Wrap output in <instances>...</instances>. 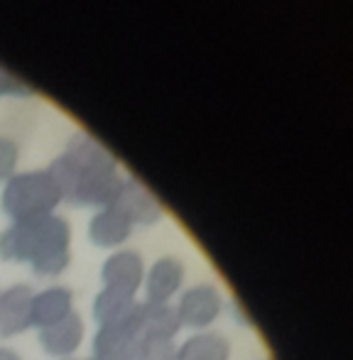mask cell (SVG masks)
<instances>
[{"mask_svg": "<svg viewBox=\"0 0 353 360\" xmlns=\"http://www.w3.org/2000/svg\"><path fill=\"white\" fill-rule=\"evenodd\" d=\"M47 172L62 194V204L79 209L98 211L110 206L123 181L118 174V160L86 133H74Z\"/></svg>", "mask_w": 353, "mask_h": 360, "instance_id": "obj_1", "label": "cell"}, {"mask_svg": "<svg viewBox=\"0 0 353 360\" xmlns=\"http://www.w3.org/2000/svg\"><path fill=\"white\" fill-rule=\"evenodd\" d=\"M0 260L25 262L39 277H59L72 262V226L59 214L10 223L0 231Z\"/></svg>", "mask_w": 353, "mask_h": 360, "instance_id": "obj_2", "label": "cell"}, {"mask_svg": "<svg viewBox=\"0 0 353 360\" xmlns=\"http://www.w3.org/2000/svg\"><path fill=\"white\" fill-rule=\"evenodd\" d=\"M59 204H62V194L47 169L20 172V174L15 172L5 181L3 196H0L3 214L13 223L49 216L57 211Z\"/></svg>", "mask_w": 353, "mask_h": 360, "instance_id": "obj_3", "label": "cell"}, {"mask_svg": "<svg viewBox=\"0 0 353 360\" xmlns=\"http://www.w3.org/2000/svg\"><path fill=\"white\" fill-rule=\"evenodd\" d=\"M176 316L181 321V328H194V331H209L216 319L224 311V294L211 282H199L181 292L176 302Z\"/></svg>", "mask_w": 353, "mask_h": 360, "instance_id": "obj_4", "label": "cell"}, {"mask_svg": "<svg viewBox=\"0 0 353 360\" xmlns=\"http://www.w3.org/2000/svg\"><path fill=\"white\" fill-rule=\"evenodd\" d=\"M143 309L138 316L128 319V321L108 323V326H98L91 341V351H94V360H133L138 343L143 338Z\"/></svg>", "mask_w": 353, "mask_h": 360, "instance_id": "obj_5", "label": "cell"}, {"mask_svg": "<svg viewBox=\"0 0 353 360\" xmlns=\"http://www.w3.org/2000/svg\"><path fill=\"white\" fill-rule=\"evenodd\" d=\"M110 206L128 218L133 226H155L165 216V209L158 201V196L145 184H140L138 179L120 181L118 194L110 201Z\"/></svg>", "mask_w": 353, "mask_h": 360, "instance_id": "obj_6", "label": "cell"}, {"mask_svg": "<svg viewBox=\"0 0 353 360\" xmlns=\"http://www.w3.org/2000/svg\"><path fill=\"white\" fill-rule=\"evenodd\" d=\"M145 270L148 267L138 250H115L105 257L103 267H101V280H103V287L138 297V292L143 289Z\"/></svg>", "mask_w": 353, "mask_h": 360, "instance_id": "obj_7", "label": "cell"}, {"mask_svg": "<svg viewBox=\"0 0 353 360\" xmlns=\"http://www.w3.org/2000/svg\"><path fill=\"white\" fill-rule=\"evenodd\" d=\"M32 299L30 285H13L0 292V338H13L32 328Z\"/></svg>", "mask_w": 353, "mask_h": 360, "instance_id": "obj_8", "label": "cell"}, {"mask_svg": "<svg viewBox=\"0 0 353 360\" xmlns=\"http://www.w3.org/2000/svg\"><path fill=\"white\" fill-rule=\"evenodd\" d=\"M181 285H184V262L174 255L160 257L145 270V302L169 304Z\"/></svg>", "mask_w": 353, "mask_h": 360, "instance_id": "obj_9", "label": "cell"}, {"mask_svg": "<svg viewBox=\"0 0 353 360\" xmlns=\"http://www.w3.org/2000/svg\"><path fill=\"white\" fill-rule=\"evenodd\" d=\"M86 336V326H84V319L79 311H72L67 319H62L59 323L47 328H39L37 341L42 346V351L52 358H72L74 353H79Z\"/></svg>", "mask_w": 353, "mask_h": 360, "instance_id": "obj_10", "label": "cell"}, {"mask_svg": "<svg viewBox=\"0 0 353 360\" xmlns=\"http://www.w3.org/2000/svg\"><path fill=\"white\" fill-rule=\"evenodd\" d=\"M74 311V292L64 285L34 292L32 299V328H47L59 323Z\"/></svg>", "mask_w": 353, "mask_h": 360, "instance_id": "obj_11", "label": "cell"}, {"mask_svg": "<svg viewBox=\"0 0 353 360\" xmlns=\"http://www.w3.org/2000/svg\"><path fill=\"white\" fill-rule=\"evenodd\" d=\"M133 228L135 226L123 214H118L113 206H105V209L96 211L94 218L89 221V240L96 248L115 250L133 236Z\"/></svg>", "mask_w": 353, "mask_h": 360, "instance_id": "obj_12", "label": "cell"}, {"mask_svg": "<svg viewBox=\"0 0 353 360\" xmlns=\"http://www.w3.org/2000/svg\"><path fill=\"white\" fill-rule=\"evenodd\" d=\"M140 309H143V302H138V297H130V294H123L118 289L103 287L94 297L91 314H94L96 326H108V323L128 321V319L138 316Z\"/></svg>", "mask_w": 353, "mask_h": 360, "instance_id": "obj_13", "label": "cell"}, {"mask_svg": "<svg viewBox=\"0 0 353 360\" xmlns=\"http://www.w3.org/2000/svg\"><path fill=\"white\" fill-rule=\"evenodd\" d=\"M231 341L224 333L216 331H196L194 336L184 338L176 346L174 360H229Z\"/></svg>", "mask_w": 353, "mask_h": 360, "instance_id": "obj_14", "label": "cell"}, {"mask_svg": "<svg viewBox=\"0 0 353 360\" xmlns=\"http://www.w3.org/2000/svg\"><path fill=\"white\" fill-rule=\"evenodd\" d=\"M143 336L153 338H176V333L181 331V321L176 316V309L172 304H150L143 302Z\"/></svg>", "mask_w": 353, "mask_h": 360, "instance_id": "obj_15", "label": "cell"}, {"mask_svg": "<svg viewBox=\"0 0 353 360\" xmlns=\"http://www.w3.org/2000/svg\"><path fill=\"white\" fill-rule=\"evenodd\" d=\"M176 358V343L172 338H153L143 336L138 343L133 360H174Z\"/></svg>", "mask_w": 353, "mask_h": 360, "instance_id": "obj_16", "label": "cell"}, {"mask_svg": "<svg viewBox=\"0 0 353 360\" xmlns=\"http://www.w3.org/2000/svg\"><path fill=\"white\" fill-rule=\"evenodd\" d=\"M18 157L20 150L18 145L10 138L0 135V181H8L15 174V167H18Z\"/></svg>", "mask_w": 353, "mask_h": 360, "instance_id": "obj_17", "label": "cell"}, {"mask_svg": "<svg viewBox=\"0 0 353 360\" xmlns=\"http://www.w3.org/2000/svg\"><path fill=\"white\" fill-rule=\"evenodd\" d=\"M32 86H27L23 79H18L13 72H8L5 67H0V96H32Z\"/></svg>", "mask_w": 353, "mask_h": 360, "instance_id": "obj_18", "label": "cell"}, {"mask_svg": "<svg viewBox=\"0 0 353 360\" xmlns=\"http://www.w3.org/2000/svg\"><path fill=\"white\" fill-rule=\"evenodd\" d=\"M0 360H23V358H20V353L13 351V348L0 346Z\"/></svg>", "mask_w": 353, "mask_h": 360, "instance_id": "obj_19", "label": "cell"}, {"mask_svg": "<svg viewBox=\"0 0 353 360\" xmlns=\"http://www.w3.org/2000/svg\"><path fill=\"white\" fill-rule=\"evenodd\" d=\"M67 360H74V358H67ZM86 360H94V358H86Z\"/></svg>", "mask_w": 353, "mask_h": 360, "instance_id": "obj_20", "label": "cell"}, {"mask_svg": "<svg viewBox=\"0 0 353 360\" xmlns=\"http://www.w3.org/2000/svg\"><path fill=\"white\" fill-rule=\"evenodd\" d=\"M263 360H267V358H263Z\"/></svg>", "mask_w": 353, "mask_h": 360, "instance_id": "obj_21", "label": "cell"}]
</instances>
